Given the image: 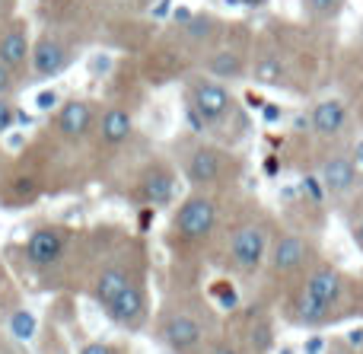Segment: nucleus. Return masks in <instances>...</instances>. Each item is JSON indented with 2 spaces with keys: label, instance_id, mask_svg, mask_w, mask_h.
<instances>
[{
  "label": "nucleus",
  "instance_id": "f257e3e1",
  "mask_svg": "<svg viewBox=\"0 0 363 354\" xmlns=\"http://www.w3.org/2000/svg\"><path fill=\"white\" fill-rule=\"evenodd\" d=\"M354 313H363V284L319 255L294 284L284 287V316L290 326L322 329Z\"/></svg>",
  "mask_w": 363,
  "mask_h": 354
},
{
  "label": "nucleus",
  "instance_id": "f03ea898",
  "mask_svg": "<svg viewBox=\"0 0 363 354\" xmlns=\"http://www.w3.org/2000/svg\"><path fill=\"white\" fill-rule=\"evenodd\" d=\"M226 221V201L223 192L194 189L179 201L176 214L169 223V246L179 255H198L213 246V236L223 230Z\"/></svg>",
  "mask_w": 363,
  "mask_h": 354
},
{
  "label": "nucleus",
  "instance_id": "7ed1b4c3",
  "mask_svg": "<svg viewBox=\"0 0 363 354\" xmlns=\"http://www.w3.org/2000/svg\"><path fill=\"white\" fill-rule=\"evenodd\" d=\"M274 233L277 227L264 211L252 208L245 214H236V221L223 230V268L239 281L262 278Z\"/></svg>",
  "mask_w": 363,
  "mask_h": 354
},
{
  "label": "nucleus",
  "instance_id": "20e7f679",
  "mask_svg": "<svg viewBox=\"0 0 363 354\" xmlns=\"http://www.w3.org/2000/svg\"><path fill=\"white\" fill-rule=\"evenodd\" d=\"M157 338L176 354H198L213 338V313L198 294L169 297L157 316Z\"/></svg>",
  "mask_w": 363,
  "mask_h": 354
},
{
  "label": "nucleus",
  "instance_id": "39448f33",
  "mask_svg": "<svg viewBox=\"0 0 363 354\" xmlns=\"http://www.w3.org/2000/svg\"><path fill=\"white\" fill-rule=\"evenodd\" d=\"M176 170L191 189L230 192L242 179V157L233 153L226 144L194 138L176 153Z\"/></svg>",
  "mask_w": 363,
  "mask_h": 354
},
{
  "label": "nucleus",
  "instance_id": "423d86ee",
  "mask_svg": "<svg viewBox=\"0 0 363 354\" xmlns=\"http://www.w3.org/2000/svg\"><path fill=\"white\" fill-rule=\"evenodd\" d=\"M185 112L188 125L198 134H226L239 118V102L223 80H213L204 70L185 80Z\"/></svg>",
  "mask_w": 363,
  "mask_h": 354
},
{
  "label": "nucleus",
  "instance_id": "0eeeda50",
  "mask_svg": "<svg viewBox=\"0 0 363 354\" xmlns=\"http://www.w3.org/2000/svg\"><path fill=\"white\" fill-rule=\"evenodd\" d=\"M322 153H319V179L325 198H332L335 204H345L347 198H354L357 192H363V176L351 157V144L345 140H319Z\"/></svg>",
  "mask_w": 363,
  "mask_h": 354
},
{
  "label": "nucleus",
  "instance_id": "6e6552de",
  "mask_svg": "<svg viewBox=\"0 0 363 354\" xmlns=\"http://www.w3.org/2000/svg\"><path fill=\"white\" fill-rule=\"evenodd\" d=\"M313 259H315V249L306 236L296 233V230L277 227L271 249H268V259H264V268H262V278H268L271 284L287 287L306 272V265Z\"/></svg>",
  "mask_w": 363,
  "mask_h": 354
},
{
  "label": "nucleus",
  "instance_id": "1a4fd4ad",
  "mask_svg": "<svg viewBox=\"0 0 363 354\" xmlns=\"http://www.w3.org/2000/svg\"><path fill=\"white\" fill-rule=\"evenodd\" d=\"M179 170L163 157H150L134 176V201L144 208H166L179 198Z\"/></svg>",
  "mask_w": 363,
  "mask_h": 354
},
{
  "label": "nucleus",
  "instance_id": "9d476101",
  "mask_svg": "<svg viewBox=\"0 0 363 354\" xmlns=\"http://www.w3.org/2000/svg\"><path fill=\"white\" fill-rule=\"evenodd\" d=\"M74 230L61 227V223H42L29 233L23 246V255L35 272H55V268L64 265L70 246H74Z\"/></svg>",
  "mask_w": 363,
  "mask_h": 354
},
{
  "label": "nucleus",
  "instance_id": "9b49d317",
  "mask_svg": "<svg viewBox=\"0 0 363 354\" xmlns=\"http://www.w3.org/2000/svg\"><path fill=\"white\" fill-rule=\"evenodd\" d=\"M77 61V45L61 32H42L32 38L29 48V77L32 80H55Z\"/></svg>",
  "mask_w": 363,
  "mask_h": 354
},
{
  "label": "nucleus",
  "instance_id": "f8f14e48",
  "mask_svg": "<svg viewBox=\"0 0 363 354\" xmlns=\"http://www.w3.org/2000/svg\"><path fill=\"white\" fill-rule=\"evenodd\" d=\"M99 106L93 99H67L51 115V134L67 147H80L93 138Z\"/></svg>",
  "mask_w": 363,
  "mask_h": 354
},
{
  "label": "nucleus",
  "instance_id": "ddd939ff",
  "mask_svg": "<svg viewBox=\"0 0 363 354\" xmlns=\"http://www.w3.org/2000/svg\"><path fill=\"white\" fill-rule=\"evenodd\" d=\"M249 57H252L249 48L233 42V35H226V29H223V35L201 55V67H204V74L213 77V80L230 83V80H239V77L249 74Z\"/></svg>",
  "mask_w": 363,
  "mask_h": 354
},
{
  "label": "nucleus",
  "instance_id": "4468645a",
  "mask_svg": "<svg viewBox=\"0 0 363 354\" xmlns=\"http://www.w3.org/2000/svg\"><path fill=\"white\" fill-rule=\"evenodd\" d=\"M29 48H32V32L29 23L19 16L0 23V64L10 67L19 80H29Z\"/></svg>",
  "mask_w": 363,
  "mask_h": 354
},
{
  "label": "nucleus",
  "instance_id": "2eb2a0df",
  "mask_svg": "<svg viewBox=\"0 0 363 354\" xmlns=\"http://www.w3.org/2000/svg\"><path fill=\"white\" fill-rule=\"evenodd\" d=\"M309 128L319 140H345V134L351 131V106L345 99H319L309 109Z\"/></svg>",
  "mask_w": 363,
  "mask_h": 354
},
{
  "label": "nucleus",
  "instance_id": "dca6fc26",
  "mask_svg": "<svg viewBox=\"0 0 363 354\" xmlns=\"http://www.w3.org/2000/svg\"><path fill=\"white\" fill-rule=\"evenodd\" d=\"M93 138L99 140V147L106 150H121L128 140L134 138V118L125 106H106L96 115Z\"/></svg>",
  "mask_w": 363,
  "mask_h": 354
},
{
  "label": "nucleus",
  "instance_id": "f3484780",
  "mask_svg": "<svg viewBox=\"0 0 363 354\" xmlns=\"http://www.w3.org/2000/svg\"><path fill=\"white\" fill-rule=\"evenodd\" d=\"M303 6V16L315 26H325V23H335V19L345 13L347 0H300Z\"/></svg>",
  "mask_w": 363,
  "mask_h": 354
},
{
  "label": "nucleus",
  "instance_id": "a211bd4d",
  "mask_svg": "<svg viewBox=\"0 0 363 354\" xmlns=\"http://www.w3.org/2000/svg\"><path fill=\"white\" fill-rule=\"evenodd\" d=\"M341 208H345V221H347V230H351L354 246L363 253V192H357L354 198H347Z\"/></svg>",
  "mask_w": 363,
  "mask_h": 354
},
{
  "label": "nucleus",
  "instance_id": "6ab92c4d",
  "mask_svg": "<svg viewBox=\"0 0 363 354\" xmlns=\"http://www.w3.org/2000/svg\"><path fill=\"white\" fill-rule=\"evenodd\" d=\"M19 87H23V80H19V77L13 74L10 67H4V64H0V96L13 99V96L19 93Z\"/></svg>",
  "mask_w": 363,
  "mask_h": 354
},
{
  "label": "nucleus",
  "instance_id": "aec40b11",
  "mask_svg": "<svg viewBox=\"0 0 363 354\" xmlns=\"http://www.w3.org/2000/svg\"><path fill=\"white\" fill-rule=\"evenodd\" d=\"M19 118V109L13 106V99H6V96H0V134H6L13 125H16Z\"/></svg>",
  "mask_w": 363,
  "mask_h": 354
},
{
  "label": "nucleus",
  "instance_id": "412c9836",
  "mask_svg": "<svg viewBox=\"0 0 363 354\" xmlns=\"http://www.w3.org/2000/svg\"><path fill=\"white\" fill-rule=\"evenodd\" d=\"M80 354H125L118 348V345H112V342H89V345H83Z\"/></svg>",
  "mask_w": 363,
  "mask_h": 354
},
{
  "label": "nucleus",
  "instance_id": "4be33fe9",
  "mask_svg": "<svg viewBox=\"0 0 363 354\" xmlns=\"http://www.w3.org/2000/svg\"><path fill=\"white\" fill-rule=\"evenodd\" d=\"M35 106H38V109H48V112H55V109L61 106V102H57V96H55V93H42V96L35 99Z\"/></svg>",
  "mask_w": 363,
  "mask_h": 354
},
{
  "label": "nucleus",
  "instance_id": "5701e85b",
  "mask_svg": "<svg viewBox=\"0 0 363 354\" xmlns=\"http://www.w3.org/2000/svg\"><path fill=\"white\" fill-rule=\"evenodd\" d=\"M16 16V0H0V23Z\"/></svg>",
  "mask_w": 363,
  "mask_h": 354
},
{
  "label": "nucleus",
  "instance_id": "b1692460",
  "mask_svg": "<svg viewBox=\"0 0 363 354\" xmlns=\"http://www.w3.org/2000/svg\"><path fill=\"white\" fill-rule=\"evenodd\" d=\"M351 157H354V163H357V170L363 176V140H351Z\"/></svg>",
  "mask_w": 363,
  "mask_h": 354
},
{
  "label": "nucleus",
  "instance_id": "393cba45",
  "mask_svg": "<svg viewBox=\"0 0 363 354\" xmlns=\"http://www.w3.org/2000/svg\"><path fill=\"white\" fill-rule=\"evenodd\" d=\"M325 354H357V351H354V345H347V342H332L325 348Z\"/></svg>",
  "mask_w": 363,
  "mask_h": 354
},
{
  "label": "nucleus",
  "instance_id": "a878e982",
  "mask_svg": "<svg viewBox=\"0 0 363 354\" xmlns=\"http://www.w3.org/2000/svg\"><path fill=\"white\" fill-rule=\"evenodd\" d=\"M239 6H249V10H262V6H268L271 0H236Z\"/></svg>",
  "mask_w": 363,
  "mask_h": 354
},
{
  "label": "nucleus",
  "instance_id": "bb28decb",
  "mask_svg": "<svg viewBox=\"0 0 363 354\" xmlns=\"http://www.w3.org/2000/svg\"><path fill=\"white\" fill-rule=\"evenodd\" d=\"M315 351H322V338H313V342H309V354H315Z\"/></svg>",
  "mask_w": 363,
  "mask_h": 354
},
{
  "label": "nucleus",
  "instance_id": "cd10ccee",
  "mask_svg": "<svg viewBox=\"0 0 363 354\" xmlns=\"http://www.w3.org/2000/svg\"><path fill=\"white\" fill-rule=\"evenodd\" d=\"M360 42H363V19H360Z\"/></svg>",
  "mask_w": 363,
  "mask_h": 354
}]
</instances>
